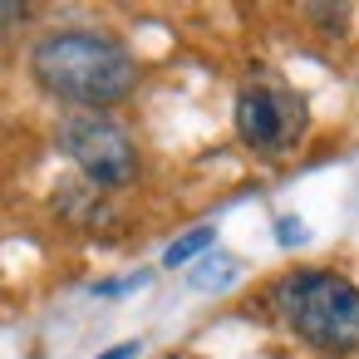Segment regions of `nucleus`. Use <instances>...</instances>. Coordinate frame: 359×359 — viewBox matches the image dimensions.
Instances as JSON below:
<instances>
[{"mask_svg":"<svg viewBox=\"0 0 359 359\" xmlns=\"http://www.w3.org/2000/svg\"><path fill=\"white\" fill-rule=\"evenodd\" d=\"M30 74L45 94L74 104L79 114H99L123 104L138 89V60L123 40L104 30H55L35 45Z\"/></svg>","mask_w":359,"mask_h":359,"instance_id":"f257e3e1","label":"nucleus"},{"mask_svg":"<svg viewBox=\"0 0 359 359\" xmlns=\"http://www.w3.org/2000/svg\"><path fill=\"white\" fill-rule=\"evenodd\" d=\"M280 320L320 354H359V285L334 271H295L276 285Z\"/></svg>","mask_w":359,"mask_h":359,"instance_id":"f03ea898","label":"nucleus"},{"mask_svg":"<svg viewBox=\"0 0 359 359\" xmlns=\"http://www.w3.org/2000/svg\"><path fill=\"white\" fill-rule=\"evenodd\" d=\"M236 138L261 153V158H280L290 153L305 128H310V109L305 99L285 84V79H251L236 89Z\"/></svg>","mask_w":359,"mask_h":359,"instance_id":"7ed1b4c3","label":"nucleus"},{"mask_svg":"<svg viewBox=\"0 0 359 359\" xmlns=\"http://www.w3.org/2000/svg\"><path fill=\"white\" fill-rule=\"evenodd\" d=\"M60 153L104 192L128 187L138 177V143L109 114H69L60 123Z\"/></svg>","mask_w":359,"mask_h":359,"instance_id":"20e7f679","label":"nucleus"},{"mask_svg":"<svg viewBox=\"0 0 359 359\" xmlns=\"http://www.w3.org/2000/svg\"><path fill=\"white\" fill-rule=\"evenodd\" d=\"M212 241H217V231H212V226H197V231H187L182 241H172V246L163 251V266H182V261H192V256L207 251Z\"/></svg>","mask_w":359,"mask_h":359,"instance_id":"39448f33","label":"nucleus"},{"mask_svg":"<svg viewBox=\"0 0 359 359\" xmlns=\"http://www.w3.org/2000/svg\"><path fill=\"white\" fill-rule=\"evenodd\" d=\"M231 276H236V261L231 256H217V261H202L192 271V285L197 290H212V285H231Z\"/></svg>","mask_w":359,"mask_h":359,"instance_id":"423d86ee","label":"nucleus"},{"mask_svg":"<svg viewBox=\"0 0 359 359\" xmlns=\"http://www.w3.org/2000/svg\"><path fill=\"white\" fill-rule=\"evenodd\" d=\"M20 20H30V6H0V30H6V25H20Z\"/></svg>","mask_w":359,"mask_h":359,"instance_id":"0eeeda50","label":"nucleus"},{"mask_svg":"<svg viewBox=\"0 0 359 359\" xmlns=\"http://www.w3.org/2000/svg\"><path fill=\"white\" fill-rule=\"evenodd\" d=\"M305 231H300V222H280V241H300Z\"/></svg>","mask_w":359,"mask_h":359,"instance_id":"6e6552de","label":"nucleus"}]
</instances>
